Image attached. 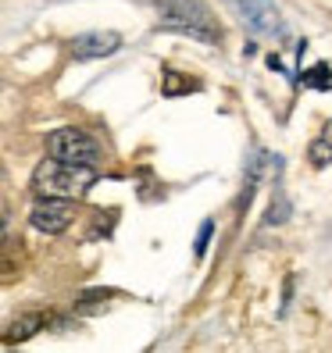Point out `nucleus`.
I'll return each mask as SVG.
<instances>
[{"label":"nucleus","instance_id":"f257e3e1","mask_svg":"<svg viewBox=\"0 0 332 353\" xmlns=\"http://www.w3.org/2000/svg\"><path fill=\"white\" fill-rule=\"evenodd\" d=\"M97 182L93 164H72V161H57L47 157L32 168V190L36 196H68L79 200L90 193V185Z\"/></svg>","mask_w":332,"mask_h":353},{"label":"nucleus","instance_id":"f03ea898","mask_svg":"<svg viewBox=\"0 0 332 353\" xmlns=\"http://www.w3.org/2000/svg\"><path fill=\"white\" fill-rule=\"evenodd\" d=\"M157 26L168 32H182L197 39V43H218L222 39V26L211 14V8L204 0H157Z\"/></svg>","mask_w":332,"mask_h":353},{"label":"nucleus","instance_id":"7ed1b4c3","mask_svg":"<svg viewBox=\"0 0 332 353\" xmlns=\"http://www.w3.org/2000/svg\"><path fill=\"white\" fill-rule=\"evenodd\" d=\"M47 150H50V157L72 161V164H97L100 161V143L86 129H75V125L54 129L47 136Z\"/></svg>","mask_w":332,"mask_h":353},{"label":"nucleus","instance_id":"20e7f679","mask_svg":"<svg viewBox=\"0 0 332 353\" xmlns=\"http://www.w3.org/2000/svg\"><path fill=\"white\" fill-rule=\"evenodd\" d=\"M225 4L233 8V14H236L251 32L268 36V39L286 36V18H282V11H279L275 0H225Z\"/></svg>","mask_w":332,"mask_h":353},{"label":"nucleus","instance_id":"39448f33","mask_svg":"<svg viewBox=\"0 0 332 353\" xmlns=\"http://www.w3.org/2000/svg\"><path fill=\"white\" fill-rule=\"evenodd\" d=\"M72 221H75V200L68 196H39L29 211V225L47 236H61Z\"/></svg>","mask_w":332,"mask_h":353},{"label":"nucleus","instance_id":"423d86ee","mask_svg":"<svg viewBox=\"0 0 332 353\" xmlns=\"http://www.w3.org/2000/svg\"><path fill=\"white\" fill-rule=\"evenodd\" d=\"M121 47L118 32H82L72 39V57L75 61H97V57H111Z\"/></svg>","mask_w":332,"mask_h":353},{"label":"nucleus","instance_id":"0eeeda50","mask_svg":"<svg viewBox=\"0 0 332 353\" xmlns=\"http://www.w3.org/2000/svg\"><path fill=\"white\" fill-rule=\"evenodd\" d=\"M54 321V314L50 310H26V314H18L11 325H8V332H4V346H14V343H26V339H32L39 328H47Z\"/></svg>","mask_w":332,"mask_h":353},{"label":"nucleus","instance_id":"6e6552de","mask_svg":"<svg viewBox=\"0 0 332 353\" xmlns=\"http://www.w3.org/2000/svg\"><path fill=\"white\" fill-rule=\"evenodd\" d=\"M111 296H115V289H86V293H79L75 310H79V314H97V310L108 307Z\"/></svg>","mask_w":332,"mask_h":353},{"label":"nucleus","instance_id":"1a4fd4ad","mask_svg":"<svg viewBox=\"0 0 332 353\" xmlns=\"http://www.w3.org/2000/svg\"><path fill=\"white\" fill-rule=\"evenodd\" d=\"M193 90H197L193 79H182L175 68H164V75H161V93L164 97H182V93H193Z\"/></svg>","mask_w":332,"mask_h":353},{"label":"nucleus","instance_id":"9d476101","mask_svg":"<svg viewBox=\"0 0 332 353\" xmlns=\"http://www.w3.org/2000/svg\"><path fill=\"white\" fill-rule=\"evenodd\" d=\"M300 82L307 90H332V68L329 65H315L300 75Z\"/></svg>","mask_w":332,"mask_h":353},{"label":"nucleus","instance_id":"9b49d317","mask_svg":"<svg viewBox=\"0 0 332 353\" xmlns=\"http://www.w3.org/2000/svg\"><path fill=\"white\" fill-rule=\"evenodd\" d=\"M286 218H289V200H286V193H282V190H275L272 203H268V214H264V225H282Z\"/></svg>","mask_w":332,"mask_h":353},{"label":"nucleus","instance_id":"f8f14e48","mask_svg":"<svg viewBox=\"0 0 332 353\" xmlns=\"http://www.w3.org/2000/svg\"><path fill=\"white\" fill-rule=\"evenodd\" d=\"M307 157H311L315 168H325V164L332 161V147H329L325 139H315V143H311V150H307Z\"/></svg>","mask_w":332,"mask_h":353},{"label":"nucleus","instance_id":"ddd939ff","mask_svg":"<svg viewBox=\"0 0 332 353\" xmlns=\"http://www.w3.org/2000/svg\"><path fill=\"white\" fill-rule=\"evenodd\" d=\"M211 236H215V221L207 218V221L200 225V232H197V246H193V254H197V257L207 254V243H211Z\"/></svg>","mask_w":332,"mask_h":353},{"label":"nucleus","instance_id":"4468645a","mask_svg":"<svg viewBox=\"0 0 332 353\" xmlns=\"http://www.w3.org/2000/svg\"><path fill=\"white\" fill-rule=\"evenodd\" d=\"M289 296H293V275H286V285H282V303H279V314L289 310Z\"/></svg>","mask_w":332,"mask_h":353},{"label":"nucleus","instance_id":"2eb2a0df","mask_svg":"<svg viewBox=\"0 0 332 353\" xmlns=\"http://www.w3.org/2000/svg\"><path fill=\"white\" fill-rule=\"evenodd\" d=\"M322 139H325L329 147H332V121H325V132H322Z\"/></svg>","mask_w":332,"mask_h":353}]
</instances>
